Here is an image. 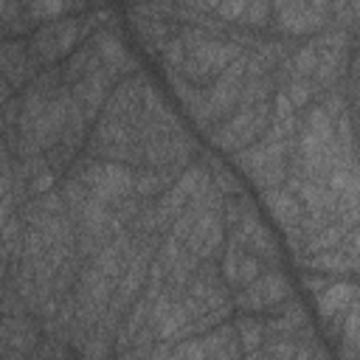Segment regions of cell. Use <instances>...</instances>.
Masks as SVG:
<instances>
[{"mask_svg":"<svg viewBox=\"0 0 360 360\" xmlns=\"http://www.w3.org/2000/svg\"><path fill=\"white\" fill-rule=\"evenodd\" d=\"M73 180H79L87 191L90 200L101 205H115L124 197L132 194L135 183V169L124 163H110V160H93V158H79L68 169Z\"/></svg>","mask_w":360,"mask_h":360,"instance_id":"obj_1","label":"cell"},{"mask_svg":"<svg viewBox=\"0 0 360 360\" xmlns=\"http://www.w3.org/2000/svg\"><path fill=\"white\" fill-rule=\"evenodd\" d=\"M290 149H292V143H278V141H270L264 135L256 143L233 152V163L253 177V183H256L259 191H267V188L284 186Z\"/></svg>","mask_w":360,"mask_h":360,"instance_id":"obj_2","label":"cell"},{"mask_svg":"<svg viewBox=\"0 0 360 360\" xmlns=\"http://www.w3.org/2000/svg\"><path fill=\"white\" fill-rule=\"evenodd\" d=\"M270 129V101L256 104V107H239L233 110L225 121L211 127V141L214 146L225 152H239L259 138H264Z\"/></svg>","mask_w":360,"mask_h":360,"instance_id":"obj_3","label":"cell"},{"mask_svg":"<svg viewBox=\"0 0 360 360\" xmlns=\"http://www.w3.org/2000/svg\"><path fill=\"white\" fill-rule=\"evenodd\" d=\"M332 3H270V28L278 34H318L329 25Z\"/></svg>","mask_w":360,"mask_h":360,"instance_id":"obj_4","label":"cell"},{"mask_svg":"<svg viewBox=\"0 0 360 360\" xmlns=\"http://www.w3.org/2000/svg\"><path fill=\"white\" fill-rule=\"evenodd\" d=\"M290 298V281L281 270H264L259 273L250 284L233 292V307L242 309V315H259V312H273L278 304Z\"/></svg>","mask_w":360,"mask_h":360,"instance_id":"obj_5","label":"cell"},{"mask_svg":"<svg viewBox=\"0 0 360 360\" xmlns=\"http://www.w3.org/2000/svg\"><path fill=\"white\" fill-rule=\"evenodd\" d=\"M245 82V53L233 59L208 87H205V124L208 129L219 121H225L236 104H239V90Z\"/></svg>","mask_w":360,"mask_h":360,"instance_id":"obj_6","label":"cell"},{"mask_svg":"<svg viewBox=\"0 0 360 360\" xmlns=\"http://www.w3.org/2000/svg\"><path fill=\"white\" fill-rule=\"evenodd\" d=\"M222 242H225V225H222V205H219L197 214L183 248L200 262H214L222 253Z\"/></svg>","mask_w":360,"mask_h":360,"instance_id":"obj_7","label":"cell"},{"mask_svg":"<svg viewBox=\"0 0 360 360\" xmlns=\"http://www.w3.org/2000/svg\"><path fill=\"white\" fill-rule=\"evenodd\" d=\"M315 298L318 315L326 323V332L332 335V340L338 343V332H340V321L346 315V309L352 304H357V284L352 278H335L329 287H323Z\"/></svg>","mask_w":360,"mask_h":360,"instance_id":"obj_8","label":"cell"},{"mask_svg":"<svg viewBox=\"0 0 360 360\" xmlns=\"http://www.w3.org/2000/svg\"><path fill=\"white\" fill-rule=\"evenodd\" d=\"M112 87H115L112 73L104 65H98L84 79H79L76 84H70V98L82 110V115L87 121H93V118H98V112H101V107H104V101H107V96H110Z\"/></svg>","mask_w":360,"mask_h":360,"instance_id":"obj_9","label":"cell"},{"mask_svg":"<svg viewBox=\"0 0 360 360\" xmlns=\"http://www.w3.org/2000/svg\"><path fill=\"white\" fill-rule=\"evenodd\" d=\"M37 65L28 56V48H22V42L14 39H0V76L11 84V90L28 87L37 76Z\"/></svg>","mask_w":360,"mask_h":360,"instance_id":"obj_10","label":"cell"},{"mask_svg":"<svg viewBox=\"0 0 360 360\" xmlns=\"http://www.w3.org/2000/svg\"><path fill=\"white\" fill-rule=\"evenodd\" d=\"M259 273H264V264L250 256L248 250L236 248L233 242H222V267H219V276L225 284H231L233 290H242L245 284H250Z\"/></svg>","mask_w":360,"mask_h":360,"instance_id":"obj_11","label":"cell"},{"mask_svg":"<svg viewBox=\"0 0 360 360\" xmlns=\"http://www.w3.org/2000/svg\"><path fill=\"white\" fill-rule=\"evenodd\" d=\"M262 200H264V205L270 208L273 219L284 228V233H290V231H295V228L301 225V219H304V208H301L298 197H295L290 188H284V186H278V188H267V191H262Z\"/></svg>","mask_w":360,"mask_h":360,"instance_id":"obj_12","label":"cell"},{"mask_svg":"<svg viewBox=\"0 0 360 360\" xmlns=\"http://www.w3.org/2000/svg\"><path fill=\"white\" fill-rule=\"evenodd\" d=\"M3 329H6V343L14 352L31 354L39 343V326L28 315H3Z\"/></svg>","mask_w":360,"mask_h":360,"instance_id":"obj_13","label":"cell"},{"mask_svg":"<svg viewBox=\"0 0 360 360\" xmlns=\"http://www.w3.org/2000/svg\"><path fill=\"white\" fill-rule=\"evenodd\" d=\"M276 93V79L270 76H245L242 90H239V107H256V104H267Z\"/></svg>","mask_w":360,"mask_h":360,"instance_id":"obj_14","label":"cell"},{"mask_svg":"<svg viewBox=\"0 0 360 360\" xmlns=\"http://www.w3.org/2000/svg\"><path fill=\"white\" fill-rule=\"evenodd\" d=\"M233 332H236V340H239V349L248 354V352H256L264 346V318H256V315H242L236 323H233Z\"/></svg>","mask_w":360,"mask_h":360,"instance_id":"obj_15","label":"cell"},{"mask_svg":"<svg viewBox=\"0 0 360 360\" xmlns=\"http://www.w3.org/2000/svg\"><path fill=\"white\" fill-rule=\"evenodd\" d=\"M22 8H25V17L31 20V25H34V22H51V17L65 14V11H73L79 6H68V3H28Z\"/></svg>","mask_w":360,"mask_h":360,"instance_id":"obj_16","label":"cell"},{"mask_svg":"<svg viewBox=\"0 0 360 360\" xmlns=\"http://www.w3.org/2000/svg\"><path fill=\"white\" fill-rule=\"evenodd\" d=\"M264 25H270V3H248L236 28L256 31V28H264Z\"/></svg>","mask_w":360,"mask_h":360,"instance_id":"obj_17","label":"cell"},{"mask_svg":"<svg viewBox=\"0 0 360 360\" xmlns=\"http://www.w3.org/2000/svg\"><path fill=\"white\" fill-rule=\"evenodd\" d=\"M335 278L332 276H323V273H304V287L312 292V295H318L323 287H329Z\"/></svg>","mask_w":360,"mask_h":360,"instance_id":"obj_18","label":"cell"},{"mask_svg":"<svg viewBox=\"0 0 360 360\" xmlns=\"http://www.w3.org/2000/svg\"><path fill=\"white\" fill-rule=\"evenodd\" d=\"M245 360H276V357L262 346V349H256V352H248V354H245Z\"/></svg>","mask_w":360,"mask_h":360,"instance_id":"obj_19","label":"cell"},{"mask_svg":"<svg viewBox=\"0 0 360 360\" xmlns=\"http://www.w3.org/2000/svg\"><path fill=\"white\" fill-rule=\"evenodd\" d=\"M6 276H8V264L0 259V284H6Z\"/></svg>","mask_w":360,"mask_h":360,"instance_id":"obj_20","label":"cell"},{"mask_svg":"<svg viewBox=\"0 0 360 360\" xmlns=\"http://www.w3.org/2000/svg\"><path fill=\"white\" fill-rule=\"evenodd\" d=\"M28 360H42V357H39V354H34V352H31V354H28Z\"/></svg>","mask_w":360,"mask_h":360,"instance_id":"obj_21","label":"cell"}]
</instances>
